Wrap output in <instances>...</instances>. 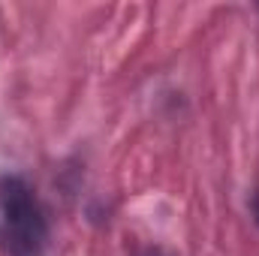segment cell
I'll list each match as a JSON object with an SVG mask.
<instances>
[{
	"instance_id": "cell-1",
	"label": "cell",
	"mask_w": 259,
	"mask_h": 256,
	"mask_svg": "<svg viewBox=\"0 0 259 256\" xmlns=\"http://www.w3.org/2000/svg\"><path fill=\"white\" fill-rule=\"evenodd\" d=\"M46 217L33 190L18 175L0 178V250L9 256H33L46 244Z\"/></svg>"
},
{
	"instance_id": "cell-2",
	"label": "cell",
	"mask_w": 259,
	"mask_h": 256,
	"mask_svg": "<svg viewBox=\"0 0 259 256\" xmlns=\"http://www.w3.org/2000/svg\"><path fill=\"white\" fill-rule=\"evenodd\" d=\"M253 211H256V223H259V199H256V205H253Z\"/></svg>"
},
{
	"instance_id": "cell-3",
	"label": "cell",
	"mask_w": 259,
	"mask_h": 256,
	"mask_svg": "<svg viewBox=\"0 0 259 256\" xmlns=\"http://www.w3.org/2000/svg\"><path fill=\"white\" fill-rule=\"evenodd\" d=\"M148 256H166V253H160V250H151V253H148Z\"/></svg>"
}]
</instances>
